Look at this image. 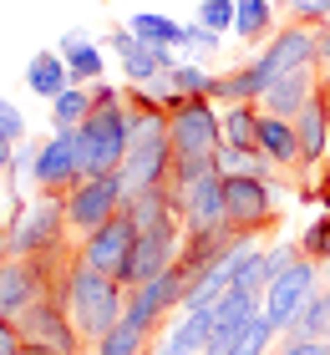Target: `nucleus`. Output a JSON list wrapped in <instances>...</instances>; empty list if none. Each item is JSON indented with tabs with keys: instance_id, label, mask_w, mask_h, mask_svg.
Masks as SVG:
<instances>
[{
	"instance_id": "dca6fc26",
	"label": "nucleus",
	"mask_w": 330,
	"mask_h": 355,
	"mask_svg": "<svg viewBox=\"0 0 330 355\" xmlns=\"http://www.w3.org/2000/svg\"><path fill=\"white\" fill-rule=\"evenodd\" d=\"M208 340H213V315L208 310H178L173 325L158 330L153 355H204Z\"/></svg>"
},
{
	"instance_id": "f3484780",
	"label": "nucleus",
	"mask_w": 330,
	"mask_h": 355,
	"mask_svg": "<svg viewBox=\"0 0 330 355\" xmlns=\"http://www.w3.org/2000/svg\"><path fill=\"white\" fill-rule=\"evenodd\" d=\"M122 214L138 223V234H153V229H173V223H183V218H178V208H173V198H168V183L132 188L127 203H122Z\"/></svg>"
},
{
	"instance_id": "ea45409f",
	"label": "nucleus",
	"mask_w": 330,
	"mask_h": 355,
	"mask_svg": "<svg viewBox=\"0 0 330 355\" xmlns=\"http://www.w3.org/2000/svg\"><path fill=\"white\" fill-rule=\"evenodd\" d=\"M325 168H330V157H325Z\"/></svg>"
},
{
	"instance_id": "6ab92c4d",
	"label": "nucleus",
	"mask_w": 330,
	"mask_h": 355,
	"mask_svg": "<svg viewBox=\"0 0 330 355\" xmlns=\"http://www.w3.org/2000/svg\"><path fill=\"white\" fill-rule=\"evenodd\" d=\"M26 82H31V92H36V96L56 102V96L72 87V67H66V56H61V51H41V56H31Z\"/></svg>"
},
{
	"instance_id": "2f4dec72",
	"label": "nucleus",
	"mask_w": 330,
	"mask_h": 355,
	"mask_svg": "<svg viewBox=\"0 0 330 355\" xmlns=\"http://www.w3.org/2000/svg\"><path fill=\"white\" fill-rule=\"evenodd\" d=\"M36 153H41V142H31V137L15 142V163H10V173H6L10 183H15V178H31V168H36Z\"/></svg>"
},
{
	"instance_id": "4be33fe9",
	"label": "nucleus",
	"mask_w": 330,
	"mask_h": 355,
	"mask_svg": "<svg viewBox=\"0 0 330 355\" xmlns=\"http://www.w3.org/2000/svg\"><path fill=\"white\" fill-rule=\"evenodd\" d=\"M274 340H279V325L259 310L254 320H244V325L234 330V340H229V355H270Z\"/></svg>"
},
{
	"instance_id": "b1692460",
	"label": "nucleus",
	"mask_w": 330,
	"mask_h": 355,
	"mask_svg": "<svg viewBox=\"0 0 330 355\" xmlns=\"http://www.w3.org/2000/svg\"><path fill=\"white\" fill-rule=\"evenodd\" d=\"M61 56H66V67H72L76 82H92V76H102V46L87 41L81 31H72V36L61 41Z\"/></svg>"
},
{
	"instance_id": "20e7f679",
	"label": "nucleus",
	"mask_w": 330,
	"mask_h": 355,
	"mask_svg": "<svg viewBox=\"0 0 330 355\" xmlns=\"http://www.w3.org/2000/svg\"><path fill=\"white\" fill-rule=\"evenodd\" d=\"M66 198L61 193H41L36 203H26L21 208V218L10 223V234H6V249L10 254H21V259H36V254H51L66 244Z\"/></svg>"
},
{
	"instance_id": "a878e982",
	"label": "nucleus",
	"mask_w": 330,
	"mask_h": 355,
	"mask_svg": "<svg viewBox=\"0 0 330 355\" xmlns=\"http://www.w3.org/2000/svg\"><path fill=\"white\" fill-rule=\"evenodd\" d=\"M168 76H173V92L183 96V102H193V96H213V87H219V76L204 71L198 61H178Z\"/></svg>"
},
{
	"instance_id": "423d86ee",
	"label": "nucleus",
	"mask_w": 330,
	"mask_h": 355,
	"mask_svg": "<svg viewBox=\"0 0 330 355\" xmlns=\"http://www.w3.org/2000/svg\"><path fill=\"white\" fill-rule=\"evenodd\" d=\"M15 325H21V340L26 345H51L61 355H81V350H87V340H81V330L72 325L61 295H41L21 320H15Z\"/></svg>"
},
{
	"instance_id": "f257e3e1",
	"label": "nucleus",
	"mask_w": 330,
	"mask_h": 355,
	"mask_svg": "<svg viewBox=\"0 0 330 355\" xmlns=\"http://www.w3.org/2000/svg\"><path fill=\"white\" fill-rule=\"evenodd\" d=\"M132 148V127H127V107L122 96L97 82L92 87V117L76 127V157H81V178H102V173H122Z\"/></svg>"
},
{
	"instance_id": "393cba45",
	"label": "nucleus",
	"mask_w": 330,
	"mask_h": 355,
	"mask_svg": "<svg viewBox=\"0 0 330 355\" xmlns=\"http://www.w3.org/2000/svg\"><path fill=\"white\" fill-rule=\"evenodd\" d=\"M147 340H158V335H147L142 325H132V320H117V325H112L92 350H97V355H142Z\"/></svg>"
},
{
	"instance_id": "9b49d317",
	"label": "nucleus",
	"mask_w": 330,
	"mask_h": 355,
	"mask_svg": "<svg viewBox=\"0 0 330 355\" xmlns=\"http://www.w3.org/2000/svg\"><path fill=\"white\" fill-rule=\"evenodd\" d=\"M132 244H138V223H132L127 214H117V218H107L97 234L81 239L76 254H81V264H87V269L112 274V279H117L122 264H127V254H132Z\"/></svg>"
},
{
	"instance_id": "9d476101",
	"label": "nucleus",
	"mask_w": 330,
	"mask_h": 355,
	"mask_svg": "<svg viewBox=\"0 0 330 355\" xmlns=\"http://www.w3.org/2000/svg\"><path fill=\"white\" fill-rule=\"evenodd\" d=\"M31 183L41 193H66L81 183V157H76V127H51V137H41Z\"/></svg>"
},
{
	"instance_id": "c9c22d12",
	"label": "nucleus",
	"mask_w": 330,
	"mask_h": 355,
	"mask_svg": "<svg viewBox=\"0 0 330 355\" xmlns=\"http://www.w3.org/2000/svg\"><path fill=\"white\" fill-rule=\"evenodd\" d=\"M26 340H21V325L15 320H0V355H15Z\"/></svg>"
},
{
	"instance_id": "f8f14e48",
	"label": "nucleus",
	"mask_w": 330,
	"mask_h": 355,
	"mask_svg": "<svg viewBox=\"0 0 330 355\" xmlns=\"http://www.w3.org/2000/svg\"><path fill=\"white\" fill-rule=\"evenodd\" d=\"M224 218L234 234H259L270 223V183L264 178H224Z\"/></svg>"
},
{
	"instance_id": "7ed1b4c3",
	"label": "nucleus",
	"mask_w": 330,
	"mask_h": 355,
	"mask_svg": "<svg viewBox=\"0 0 330 355\" xmlns=\"http://www.w3.org/2000/svg\"><path fill=\"white\" fill-rule=\"evenodd\" d=\"M66 198V229H72V239L81 244L87 234H97L107 218L122 214L127 203V178L122 173H102V178H81L76 188L61 193Z\"/></svg>"
},
{
	"instance_id": "79ce46f5",
	"label": "nucleus",
	"mask_w": 330,
	"mask_h": 355,
	"mask_svg": "<svg viewBox=\"0 0 330 355\" xmlns=\"http://www.w3.org/2000/svg\"><path fill=\"white\" fill-rule=\"evenodd\" d=\"M325 340H330V335H325Z\"/></svg>"
},
{
	"instance_id": "6e6552de",
	"label": "nucleus",
	"mask_w": 330,
	"mask_h": 355,
	"mask_svg": "<svg viewBox=\"0 0 330 355\" xmlns=\"http://www.w3.org/2000/svg\"><path fill=\"white\" fill-rule=\"evenodd\" d=\"M315 289H320V269H315V259H305V254H300V259L264 289V315H270L279 330H290L295 320H300V310L315 300Z\"/></svg>"
},
{
	"instance_id": "f704fd0d",
	"label": "nucleus",
	"mask_w": 330,
	"mask_h": 355,
	"mask_svg": "<svg viewBox=\"0 0 330 355\" xmlns=\"http://www.w3.org/2000/svg\"><path fill=\"white\" fill-rule=\"evenodd\" d=\"M279 355H330V340H285Z\"/></svg>"
},
{
	"instance_id": "aec40b11",
	"label": "nucleus",
	"mask_w": 330,
	"mask_h": 355,
	"mask_svg": "<svg viewBox=\"0 0 330 355\" xmlns=\"http://www.w3.org/2000/svg\"><path fill=\"white\" fill-rule=\"evenodd\" d=\"M259 310H264V300L234 284V289H229V295H224V300L208 310V315H213V330H219V335H234V330L244 325V320H254Z\"/></svg>"
},
{
	"instance_id": "cd10ccee",
	"label": "nucleus",
	"mask_w": 330,
	"mask_h": 355,
	"mask_svg": "<svg viewBox=\"0 0 330 355\" xmlns=\"http://www.w3.org/2000/svg\"><path fill=\"white\" fill-rule=\"evenodd\" d=\"M270 0H234V31L244 41H259L264 31H270Z\"/></svg>"
},
{
	"instance_id": "72a5a7b5",
	"label": "nucleus",
	"mask_w": 330,
	"mask_h": 355,
	"mask_svg": "<svg viewBox=\"0 0 330 355\" xmlns=\"http://www.w3.org/2000/svg\"><path fill=\"white\" fill-rule=\"evenodd\" d=\"M183 51H193V56H213V51H219V36H213V31H204V26H188Z\"/></svg>"
},
{
	"instance_id": "a19ab883",
	"label": "nucleus",
	"mask_w": 330,
	"mask_h": 355,
	"mask_svg": "<svg viewBox=\"0 0 330 355\" xmlns=\"http://www.w3.org/2000/svg\"><path fill=\"white\" fill-rule=\"evenodd\" d=\"M325 76H330V67H325Z\"/></svg>"
},
{
	"instance_id": "ddd939ff",
	"label": "nucleus",
	"mask_w": 330,
	"mask_h": 355,
	"mask_svg": "<svg viewBox=\"0 0 330 355\" xmlns=\"http://www.w3.org/2000/svg\"><path fill=\"white\" fill-rule=\"evenodd\" d=\"M315 92H320V61H315V67H295V71L279 76V82H270L254 107L264 112V117H290L295 122Z\"/></svg>"
},
{
	"instance_id": "412c9836",
	"label": "nucleus",
	"mask_w": 330,
	"mask_h": 355,
	"mask_svg": "<svg viewBox=\"0 0 330 355\" xmlns=\"http://www.w3.org/2000/svg\"><path fill=\"white\" fill-rule=\"evenodd\" d=\"M127 31L138 41H147V46H173V51H183V36H188V26L168 21V15H153V10H138L127 21Z\"/></svg>"
},
{
	"instance_id": "bb28decb",
	"label": "nucleus",
	"mask_w": 330,
	"mask_h": 355,
	"mask_svg": "<svg viewBox=\"0 0 330 355\" xmlns=\"http://www.w3.org/2000/svg\"><path fill=\"white\" fill-rule=\"evenodd\" d=\"M92 117V92L87 87H66L51 102V127H81Z\"/></svg>"
},
{
	"instance_id": "e433bc0d",
	"label": "nucleus",
	"mask_w": 330,
	"mask_h": 355,
	"mask_svg": "<svg viewBox=\"0 0 330 355\" xmlns=\"http://www.w3.org/2000/svg\"><path fill=\"white\" fill-rule=\"evenodd\" d=\"M315 56H320V67H330V21L315 26Z\"/></svg>"
},
{
	"instance_id": "2eb2a0df",
	"label": "nucleus",
	"mask_w": 330,
	"mask_h": 355,
	"mask_svg": "<svg viewBox=\"0 0 330 355\" xmlns=\"http://www.w3.org/2000/svg\"><path fill=\"white\" fill-rule=\"evenodd\" d=\"M295 137H300L305 168H320L330 157V82H320V92L310 96L305 112L295 117Z\"/></svg>"
},
{
	"instance_id": "473e14b6",
	"label": "nucleus",
	"mask_w": 330,
	"mask_h": 355,
	"mask_svg": "<svg viewBox=\"0 0 330 355\" xmlns=\"http://www.w3.org/2000/svg\"><path fill=\"white\" fill-rule=\"evenodd\" d=\"M290 10L300 15L305 26H325L330 21V0H290Z\"/></svg>"
},
{
	"instance_id": "5701e85b",
	"label": "nucleus",
	"mask_w": 330,
	"mask_h": 355,
	"mask_svg": "<svg viewBox=\"0 0 330 355\" xmlns=\"http://www.w3.org/2000/svg\"><path fill=\"white\" fill-rule=\"evenodd\" d=\"M224 142L229 148H259V107L254 102H239V107H224Z\"/></svg>"
},
{
	"instance_id": "4c0bfd02",
	"label": "nucleus",
	"mask_w": 330,
	"mask_h": 355,
	"mask_svg": "<svg viewBox=\"0 0 330 355\" xmlns=\"http://www.w3.org/2000/svg\"><path fill=\"white\" fill-rule=\"evenodd\" d=\"M10 163H15V142H0V173H10Z\"/></svg>"
},
{
	"instance_id": "58836bf2",
	"label": "nucleus",
	"mask_w": 330,
	"mask_h": 355,
	"mask_svg": "<svg viewBox=\"0 0 330 355\" xmlns=\"http://www.w3.org/2000/svg\"><path fill=\"white\" fill-rule=\"evenodd\" d=\"M15 355H61V350H51V345H21Z\"/></svg>"
},
{
	"instance_id": "c85d7f7f",
	"label": "nucleus",
	"mask_w": 330,
	"mask_h": 355,
	"mask_svg": "<svg viewBox=\"0 0 330 355\" xmlns=\"http://www.w3.org/2000/svg\"><path fill=\"white\" fill-rule=\"evenodd\" d=\"M300 254H305V259H325V264H330V214H320V218L300 234Z\"/></svg>"
},
{
	"instance_id": "a211bd4d",
	"label": "nucleus",
	"mask_w": 330,
	"mask_h": 355,
	"mask_svg": "<svg viewBox=\"0 0 330 355\" xmlns=\"http://www.w3.org/2000/svg\"><path fill=\"white\" fill-rule=\"evenodd\" d=\"M259 148L274 157V168H305L300 137H295V122L290 117H264V112H259Z\"/></svg>"
},
{
	"instance_id": "c756f323",
	"label": "nucleus",
	"mask_w": 330,
	"mask_h": 355,
	"mask_svg": "<svg viewBox=\"0 0 330 355\" xmlns=\"http://www.w3.org/2000/svg\"><path fill=\"white\" fill-rule=\"evenodd\" d=\"M198 26L213 31V36H224V31L234 26V0H204V6H198Z\"/></svg>"
},
{
	"instance_id": "1a4fd4ad",
	"label": "nucleus",
	"mask_w": 330,
	"mask_h": 355,
	"mask_svg": "<svg viewBox=\"0 0 330 355\" xmlns=\"http://www.w3.org/2000/svg\"><path fill=\"white\" fill-rule=\"evenodd\" d=\"M41 295H56L41 259H21V254L0 259V320H21Z\"/></svg>"
},
{
	"instance_id": "39448f33",
	"label": "nucleus",
	"mask_w": 330,
	"mask_h": 355,
	"mask_svg": "<svg viewBox=\"0 0 330 355\" xmlns=\"http://www.w3.org/2000/svg\"><path fill=\"white\" fill-rule=\"evenodd\" d=\"M168 132H173V157H213L224 148V117L213 112L208 96H193L178 107Z\"/></svg>"
},
{
	"instance_id": "7c9ffc66",
	"label": "nucleus",
	"mask_w": 330,
	"mask_h": 355,
	"mask_svg": "<svg viewBox=\"0 0 330 355\" xmlns=\"http://www.w3.org/2000/svg\"><path fill=\"white\" fill-rule=\"evenodd\" d=\"M0 142H26V117L0 96Z\"/></svg>"
},
{
	"instance_id": "0eeeda50",
	"label": "nucleus",
	"mask_w": 330,
	"mask_h": 355,
	"mask_svg": "<svg viewBox=\"0 0 330 355\" xmlns=\"http://www.w3.org/2000/svg\"><path fill=\"white\" fill-rule=\"evenodd\" d=\"M178 259H183V223H173V229H153V234H138V244H132V254H127V264H122L117 279H122L127 289L153 284L158 274L178 269Z\"/></svg>"
},
{
	"instance_id": "4468645a",
	"label": "nucleus",
	"mask_w": 330,
	"mask_h": 355,
	"mask_svg": "<svg viewBox=\"0 0 330 355\" xmlns=\"http://www.w3.org/2000/svg\"><path fill=\"white\" fill-rule=\"evenodd\" d=\"M107 46L122 56V67H127V82H153L158 71H173L178 67V56H173V46H147V41H138L127 26H117V31H107Z\"/></svg>"
},
{
	"instance_id": "f03ea898",
	"label": "nucleus",
	"mask_w": 330,
	"mask_h": 355,
	"mask_svg": "<svg viewBox=\"0 0 330 355\" xmlns=\"http://www.w3.org/2000/svg\"><path fill=\"white\" fill-rule=\"evenodd\" d=\"M61 300H66L72 325L81 330V340L97 345V340H102V335L122 320V310H127V284L112 279V274H97V269H87V264H76L72 279H66V289H61Z\"/></svg>"
}]
</instances>
